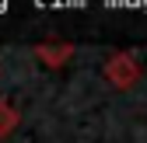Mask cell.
<instances>
[{"label":"cell","mask_w":147,"mask_h":143,"mask_svg":"<svg viewBox=\"0 0 147 143\" xmlns=\"http://www.w3.org/2000/svg\"><path fill=\"white\" fill-rule=\"evenodd\" d=\"M105 80H112L116 87H133V84L140 80V66H137V59H130L126 52H116V56L105 63Z\"/></svg>","instance_id":"1"},{"label":"cell","mask_w":147,"mask_h":143,"mask_svg":"<svg viewBox=\"0 0 147 143\" xmlns=\"http://www.w3.org/2000/svg\"><path fill=\"white\" fill-rule=\"evenodd\" d=\"M18 119H21V115H18V108H14L7 98H0V136H7V133L18 126Z\"/></svg>","instance_id":"3"},{"label":"cell","mask_w":147,"mask_h":143,"mask_svg":"<svg viewBox=\"0 0 147 143\" xmlns=\"http://www.w3.org/2000/svg\"><path fill=\"white\" fill-rule=\"evenodd\" d=\"M70 52H74L70 45H39V59L49 63V66H60V63H67Z\"/></svg>","instance_id":"2"}]
</instances>
